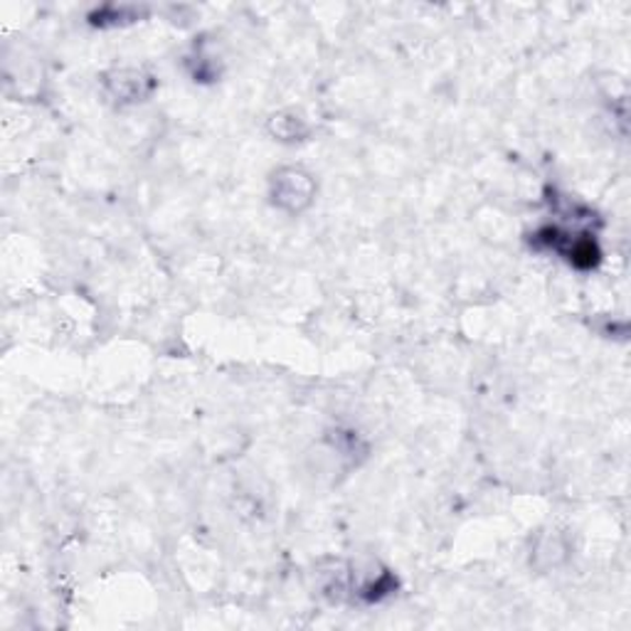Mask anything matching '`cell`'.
<instances>
[{
    "label": "cell",
    "instance_id": "obj_1",
    "mask_svg": "<svg viewBox=\"0 0 631 631\" xmlns=\"http://www.w3.org/2000/svg\"><path fill=\"white\" fill-rule=\"evenodd\" d=\"M269 198H272L274 208L289 215L304 213L316 198L314 175L304 168H298V165L279 168L272 175V181H269Z\"/></svg>",
    "mask_w": 631,
    "mask_h": 631
},
{
    "label": "cell",
    "instance_id": "obj_2",
    "mask_svg": "<svg viewBox=\"0 0 631 631\" xmlns=\"http://www.w3.org/2000/svg\"><path fill=\"white\" fill-rule=\"evenodd\" d=\"M156 87L151 75H146L143 69L133 67H121L111 69L109 75H105V91L111 101H117L119 107L139 105V101L149 99V95Z\"/></svg>",
    "mask_w": 631,
    "mask_h": 631
},
{
    "label": "cell",
    "instance_id": "obj_3",
    "mask_svg": "<svg viewBox=\"0 0 631 631\" xmlns=\"http://www.w3.org/2000/svg\"><path fill=\"white\" fill-rule=\"evenodd\" d=\"M308 121L304 119V113H298L294 109L289 111H279L274 113L272 119H269V133L276 141H284V143H294V141H304L308 137Z\"/></svg>",
    "mask_w": 631,
    "mask_h": 631
}]
</instances>
